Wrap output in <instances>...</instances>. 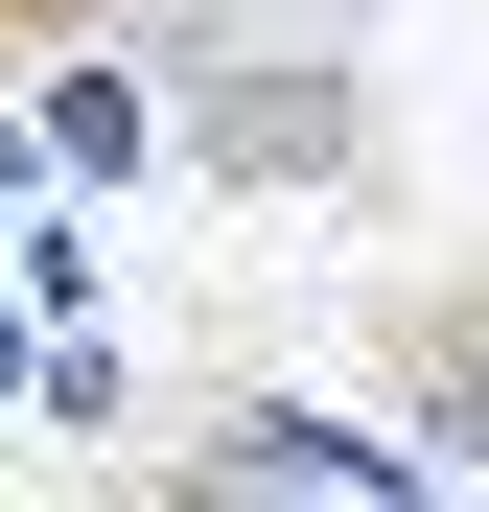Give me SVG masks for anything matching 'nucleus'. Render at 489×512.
Listing matches in <instances>:
<instances>
[{
    "mask_svg": "<svg viewBox=\"0 0 489 512\" xmlns=\"http://www.w3.org/2000/svg\"><path fill=\"white\" fill-rule=\"evenodd\" d=\"M163 140L210 163L233 210H303V187H373V47L326 0H187L163 24Z\"/></svg>",
    "mask_w": 489,
    "mask_h": 512,
    "instance_id": "obj_1",
    "label": "nucleus"
},
{
    "mask_svg": "<svg viewBox=\"0 0 489 512\" xmlns=\"http://www.w3.org/2000/svg\"><path fill=\"white\" fill-rule=\"evenodd\" d=\"M373 396L420 443V489H489V256H443V280L373 303Z\"/></svg>",
    "mask_w": 489,
    "mask_h": 512,
    "instance_id": "obj_2",
    "label": "nucleus"
},
{
    "mask_svg": "<svg viewBox=\"0 0 489 512\" xmlns=\"http://www.w3.org/2000/svg\"><path fill=\"white\" fill-rule=\"evenodd\" d=\"M187 489H420V443H373V419H303V396H233L210 443H163Z\"/></svg>",
    "mask_w": 489,
    "mask_h": 512,
    "instance_id": "obj_3",
    "label": "nucleus"
},
{
    "mask_svg": "<svg viewBox=\"0 0 489 512\" xmlns=\"http://www.w3.org/2000/svg\"><path fill=\"white\" fill-rule=\"evenodd\" d=\"M140 140H163V70H70L47 47V163H70V187H117Z\"/></svg>",
    "mask_w": 489,
    "mask_h": 512,
    "instance_id": "obj_4",
    "label": "nucleus"
},
{
    "mask_svg": "<svg viewBox=\"0 0 489 512\" xmlns=\"http://www.w3.org/2000/svg\"><path fill=\"white\" fill-rule=\"evenodd\" d=\"M117 0H0V70H47V47H94Z\"/></svg>",
    "mask_w": 489,
    "mask_h": 512,
    "instance_id": "obj_5",
    "label": "nucleus"
},
{
    "mask_svg": "<svg viewBox=\"0 0 489 512\" xmlns=\"http://www.w3.org/2000/svg\"><path fill=\"white\" fill-rule=\"evenodd\" d=\"M24 163H47V140H0V210H24Z\"/></svg>",
    "mask_w": 489,
    "mask_h": 512,
    "instance_id": "obj_6",
    "label": "nucleus"
}]
</instances>
